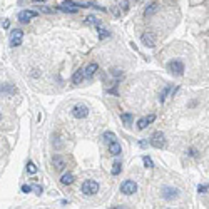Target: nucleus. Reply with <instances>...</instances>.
<instances>
[{"label":"nucleus","instance_id":"nucleus-9","mask_svg":"<svg viewBox=\"0 0 209 209\" xmlns=\"http://www.w3.org/2000/svg\"><path fill=\"white\" fill-rule=\"evenodd\" d=\"M97 70H99V65H97L95 62H92V64H89V65L84 69V75L87 77V79H92V77L95 75Z\"/></svg>","mask_w":209,"mask_h":209},{"label":"nucleus","instance_id":"nucleus-8","mask_svg":"<svg viewBox=\"0 0 209 209\" xmlns=\"http://www.w3.org/2000/svg\"><path fill=\"white\" fill-rule=\"evenodd\" d=\"M37 15H38V13H37L35 10H22V12L17 15V18H18L20 22H28L30 18H35Z\"/></svg>","mask_w":209,"mask_h":209},{"label":"nucleus","instance_id":"nucleus-23","mask_svg":"<svg viewBox=\"0 0 209 209\" xmlns=\"http://www.w3.org/2000/svg\"><path fill=\"white\" fill-rule=\"evenodd\" d=\"M104 139H105V142H112V140H115V134L114 132H105L104 134Z\"/></svg>","mask_w":209,"mask_h":209},{"label":"nucleus","instance_id":"nucleus-28","mask_svg":"<svg viewBox=\"0 0 209 209\" xmlns=\"http://www.w3.org/2000/svg\"><path fill=\"white\" fill-rule=\"evenodd\" d=\"M207 189H209V186H206V184H202V186H199V187H197V191H199V192H206Z\"/></svg>","mask_w":209,"mask_h":209},{"label":"nucleus","instance_id":"nucleus-13","mask_svg":"<svg viewBox=\"0 0 209 209\" xmlns=\"http://www.w3.org/2000/svg\"><path fill=\"white\" fill-rule=\"evenodd\" d=\"M84 77H85V75H84V69H79V70L74 74V77H72V82H74L75 85H79L80 82L84 80Z\"/></svg>","mask_w":209,"mask_h":209},{"label":"nucleus","instance_id":"nucleus-22","mask_svg":"<svg viewBox=\"0 0 209 209\" xmlns=\"http://www.w3.org/2000/svg\"><path fill=\"white\" fill-rule=\"evenodd\" d=\"M147 119H145V117H142V119H139L137 120V129H140V130H142V129H145V127H147Z\"/></svg>","mask_w":209,"mask_h":209},{"label":"nucleus","instance_id":"nucleus-3","mask_svg":"<svg viewBox=\"0 0 209 209\" xmlns=\"http://www.w3.org/2000/svg\"><path fill=\"white\" fill-rule=\"evenodd\" d=\"M150 145L155 149H162L166 145V135L162 132H154L152 137H150Z\"/></svg>","mask_w":209,"mask_h":209},{"label":"nucleus","instance_id":"nucleus-4","mask_svg":"<svg viewBox=\"0 0 209 209\" xmlns=\"http://www.w3.org/2000/svg\"><path fill=\"white\" fill-rule=\"evenodd\" d=\"M135 191H137V184L134 181H130V179H127V181H124L120 184V192L125 194V196H130V194H134Z\"/></svg>","mask_w":209,"mask_h":209},{"label":"nucleus","instance_id":"nucleus-7","mask_svg":"<svg viewBox=\"0 0 209 209\" xmlns=\"http://www.w3.org/2000/svg\"><path fill=\"white\" fill-rule=\"evenodd\" d=\"M179 196V189L176 187H164L162 189V197L166 199V201H172V199H176Z\"/></svg>","mask_w":209,"mask_h":209},{"label":"nucleus","instance_id":"nucleus-12","mask_svg":"<svg viewBox=\"0 0 209 209\" xmlns=\"http://www.w3.org/2000/svg\"><path fill=\"white\" fill-rule=\"evenodd\" d=\"M59 10L65 12V13H77V10H79V7H75V5H74V7H70L69 3H65V2H64V3H62V5L59 7Z\"/></svg>","mask_w":209,"mask_h":209},{"label":"nucleus","instance_id":"nucleus-1","mask_svg":"<svg viewBox=\"0 0 209 209\" xmlns=\"http://www.w3.org/2000/svg\"><path fill=\"white\" fill-rule=\"evenodd\" d=\"M97 191H99V184L94 179H87L82 182V194L84 196H94Z\"/></svg>","mask_w":209,"mask_h":209},{"label":"nucleus","instance_id":"nucleus-27","mask_svg":"<svg viewBox=\"0 0 209 209\" xmlns=\"http://www.w3.org/2000/svg\"><path fill=\"white\" fill-rule=\"evenodd\" d=\"M32 189L35 191V194H38V196L42 194V187H40V186H37V184H35V186H32Z\"/></svg>","mask_w":209,"mask_h":209},{"label":"nucleus","instance_id":"nucleus-31","mask_svg":"<svg viewBox=\"0 0 209 209\" xmlns=\"http://www.w3.org/2000/svg\"><path fill=\"white\" fill-rule=\"evenodd\" d=\"M139 145H140V147H145V145H147V142H145V140H140Z\"/></svg>","mask_w":209,"mask_h":209},{"label":"nucleus","instance_id":"nucleus-32","mask_svg":"<svg viewBox=\"0 0 209 209\" xmlns=\"http://www.w3.org/2000/svg\"><path fill=\"white\" fill-rule=\"evenodd\" d=\"M33 2H47V0H33Z\"/></svg>","mask_w":209,"mask_h":209},{"label":"nucleus","instance_id":"nucleus-6","mask_svg":"<svg viewBox=\"0 0 209 209\" xmlns=\"http://www.w3.org/2000/svg\"><path fill=\"white\" fill-rule=\"evenodd\" d=\"M169 70H171V74H174V75H182L184 74V64L181 60H172V62H169Z\"/></svg>","mask_w":209,"mask_h":209},{"label":"nucleus","instance_id":"nucleus-20","mask_svg":"<svg viewBox=\"0 0 209 209\" xmlns=\"http://www.w3.org/2000/svg\"><path fill=\"white\" fill-rule=\"evenodd\" d=\"M169 90H171V85H166V87H164V90L161 92V95H159V102H164V100H166V95H167Z\"/></svg>","mask_w":209,"mask_h":209},{"label":"nucleus","instance_id":"nucleus-15","mask_svg":"<svg viewBox=\"0 0 209 209\" xmlns=\"http://www.w3.org/2000/svg\"><path fill=\"white\" fill-rule=\"evenodd\" d=\"M142 42L145 43V45H147V47H154V37L152 35H150V33H144V35H142Z\"/></svg>","mask_w":209,"mask_h":209},{"label":"nucleus","instance_id":"nucleus-19","mask_svg":"<svg viewBox=\"0 0 209 209\" xmlns=\"http://www.w3.org/2000/svg\"><path fill=\"white\" fill-rule=\"evenodd\" d=\"M0 92H8V94H13V92H15V87H12V85L5 84V85L0 87Z\"/></svg>","mask_w":209,"mask_h":209},{"label":"nucleus","instance_id":"nucleus-25","mask_svg":"<svg viewBox=\"0 0 209 209\" xmlns=\"http://www.w3.org/2000/svg\"><path fill=\"white\" fill-rule=\"evenodd\" d=\"M85 22L87 23H94V25H99V18L94 17V15H89V17L85 18Z\"/></svg>","mask_w":209,"mask_h":209},{"label":"nucleus","instance_id":"nucleus-24","mask_svg":"<svg viewBox=\"0 0 209 209\" xmlns=\"http://www.w3.org/2000/svg\"><path fill=\"white\" fill-rule=\"evenodd\" d=\"M142 161H144V164H145V167H149V169H152V167H154L152 159H150V157H147V155H144V157H142Z\"/></svg>","mask_w":209,"mask_h":209},{"label":"nucleus","instance_id":"nucleus-2","mask_svg":"<svg viewBox=\"0 0 209 209\" xmlns=\"http://www.w3.org/2000/svg\"><path fill=\"white\" fill-rule=\"evenodd\" d=\"M89 107H87L85 104H75L74 107H72V115H74L75 119H85L87 115H89Z\"/></svg>","mask_w":209,"mask_h":209},{"label":"nucleus","instance_id":"nucleus-5","mask_svg":"<svg viewBox=\"0 0 209 209\" xmlns=\"http://www.w3.org/2000/svg\"><path fill=\"white\" fill-rule=\"evenodd\" d=\"M23 40V32L20 30V28H13V30L10 32V45L12 47H18Z\"/></svg>","mask_w":209,"mask_h":209},{"label":"nucleus","instance_id":"nucleus-10","mask_svg":"<svg viewBox=\"0 0 209 209\" xmlns=\"http://www.w3.org/2000/svg\"><path fill=\"white\" fill-rule=\"evenodd\" d=\"M52 164L55 166L57 171H62V169L65 167V159L60 157V155H54V157H52Z\"/></svg>","mask_w":209,"mask_h":209},{"label":"nucleus","instance_id":"nucleus-14","mask_svg":"<svg viewBox=\"0 0 209 209\" xmlns=\"http://www.w3.org/2000/svg\"><path fill=\"white\" fill-rule=\"evenodd\" d=\"M60 182L64 184V186H69V184L74 182V176H72L70 172H67V174H64V176L60 177Z\"/></svg>","mask_w":209,"mask_h":209},{"label":"nucleus","instance_id":"nucleus-30","mask_svg":"<svg viewBox=\"0 0 209 209\" xmlns=\"http://www.w3.org/2000/svg\"><path fill=\"white\" fill-rule=\"evenodd\" d=\"M189 154H191V155H197V152H196V149H189Z\"/></svg>","mask_w":209,"mask_h":209},{"label":"nucleus","instance_id":"nucleus-29","mask_svg":"<svg viewBox=\"0 0 209 209\" xmlns=\"http://www.w3.org/2000/svg\"><path fill=\"white\" fill-rule=\"evenodd\" d=\"M30 191H32V186H27V184L22 186V192H30Z\"/></svg>","mask_w":209,"mask_h":209},{"label":"nucleus","instance_id":"nucleus-21","mask_svg":"<svg viewBox=\"0 0 209 209\" xmlns=\"http://www.w3.org/2000/svg\"><path fill=\"white\" fill-rule=\"evenodd\" d=\"M155 10H157V3H150V7H149V8H145V17L152 15Z\"/></svg>","mask_w":209,"mask_h":209},{"label":"nucleus","instance_id":"nucleus-16","mask_svg":"<svg viewBox=\"0 0 209 209\" xmlns=\"http://www.w3.org/2000/svg\"><path fill=\"white\" fill-rule=\"evenodd\" d=\"M120 119H122V122H124L125 125H130V122H132V114L124 112L122 115H120Z\"/></svg>","mask_w":209,"mask_h":209},{"label":"nucleus","instance_id":"nucleus-17","mask_svg":"<svg viewBox=\"0 0 209 209\" xmlns=\"http://www.w3.org/2000/svg\"><path fill=\"white\" fill-rule=\"evenodd\" d=\"M120 171H122V166H120L119 161H115L114 166H112V176H117V174H120Z\"/></svg>","mask_w":209,"mask_h":209},{"label":"nucleus","instance_id":"nucleus-11","mask_svg":"<svg viewBox=\"0 0 209 209\" xmlns=\"http://www.w3.org/2000/svg\"><path fill=\"white\" fill-rule=\"evenodd\" d=\"M109 152L112 155H119L120 152H122V149H120V144L117 142V140H112V142H109Z\"/></svg>","mask_w":209,"mask_h":209},{"label":"nucleus","instance_id":"nucleus-26","mask_svg":"<svg viewBox=\"0 0 209 209\" xmlns=\"http://www.w3.org/2000/svg\"><path fill=\"white\" fill-rule=\"evenodd\" d=\"M27 169H28V172H30V174H35L37 172V167H35V164H33L32 161L27 164Z\"/></svg>","mask_w":209,"mask_h":209},{"label":"nucleus","instance_id":"nucleus-18","mask_svg":"<svg viewBox=\"0 0 209 209\" xmlns=\"http://www.w3.org/2000/svg\"><path fill=\"white\" fill-rule=\"evenodd\" d=\"M97 32H99V38H100V40H104L105 37H109V35H110L109 30H105V28H102V27L97 28Z\"/></svg>","mask_w":209,"mask_h":209}]
</instances>
